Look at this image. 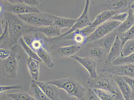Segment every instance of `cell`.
<instances>
[{"mask_svg": "<svg viewBox=\"0 0 134 100\" xmlns=\"http://www.w3.org/2000/svg\"><path fill=\"white\" fill-rule=\"evenodd\" d=\"M4 15L5 21L8 24L9 46L10 48L16 45L20 37L26 34L28 25L16 14L5 12Z\"/></svg>", "mask_w": 134, "mask_h": 100, "instance_id": "obj_1", "label": "cell"}, {"mask_svg": "<svg viewBox=\"0 0 134 100\" xmlns=\"http://www.w3.org/2000/svg\"><path fill=\"white\" fill-rule=\"evenodd\" d=\"M48 82L64 90L70 97H75L78 100L83 98L86 93V88L72 77L62 78Z\"/></svg>", "mask_w": 134, "mask_h": 100, "instance_id": "obj_2", "label": "cell"}, {"mask_svg": "<svg viewBox=\"0 0 134 100\" xmlns=\"http://www.w3.org/2000/svg\"><path fill=\"white\" fill-rule=\"evenodd\" d=\"M86 84L90 88L100 89L110 93L114 98L119 94L118 89L115 87V82L111 74H103L95 79L90 78L88 79Z\"/></svg>", "mask_w": 134, "mask_h": 100, "instance_id": "obj_3", "label": "cell"}, {"mask_svg": "<svg viewBox=\"0 0 134 100\" xmlns=\"http://www.w3.org/2000/svg\"><path fill=\"white\" fill-rule=\"evenodd\" d=\"M19 46L14 45L10 48L11 52L10 56L3 60L2 64V72L3 76L8 79H15L18 69V62L21 57L18 52Z\"/></svg>", "mask_w": 134, "mask_h": 100, "instance_id": "obj_4", "label": "cell"}, {"mask_svg": "<svg viewBox=\"0 0 134 100\" xmlns=\"http://www.w3.org/2000/svg\"><path fill=\"white\" fill-rule=\"evenodd\" d=\"M23 21L30 26L35 27L53 25L54 14L49 13H32L18 15Z\"/></svg>", "mask_w": 134, "mask_h": 100, "instance_id": "obj_5", "label": "cell"}, {"mask_svg": "<svg viewBox=\"0 0 134 100\" xmlns=\"http://www.w3.org/2000/svg\"><path fill=\"white\" fill-rule=\"evenodd\" d=\"M90 1L86 0L83 11L81 15L77 19L76 22L72 27L68 31L65 32L59 37L56 38L49 39V41H54L58 38L68 36L76 30H81L91 25V22L90 21L89 14V8Z\"/></svg>", "mask_w": 134, "mask_h": 100, "instance_id": "obj_6", "label": "cell"}, {"mask_svg": "<svg viewBox=\"0 0 134 100\" xmlns=\"http://www.w3.org/2000/svg\"><path fill=\"white\" fill-rule=\"evenodd\" d=\"M122 23L115 20L108 21L95 29L87 38V42L97 41L103 38L117 29Z\"/></svg>", "mask_w": 134, "mask_h": 100, "instance_id": "obj_7", "label": "cell"}, {"mask_svg": "<svg viewBox=\"0 0 134 100\" xmlns=\"http://www.w3.org/2000/svg\"><path fill=\"white\" fill-rule=\"evenodd\" d=\"M100 71L120 77L126 76L134 79V64L105 65Z\"/></svg>", "mask_w": 134, "mask_h": 100, "instance_id": "obj_8", "label": "cell"}, {"mask_svg": "<svg viewBox=\"0 0 134 100\" xmlns=\"http://www.w3.org/2000/svg\"><path fill=\"white\" fill-rule=\"evenodd\" d=\"M4 1L5 11L16 15L41 12L37 7H32L24 3H13L9 0Z\"/></svg>", "mask_w": 134, "mask_h": 100, "instance_id": "obj_9", "label": "cell"}, {"mask_svg": "<svg viewBox=\"0 0 134 100\" xmlns=\"http://www.w3.org/2000/svg\"><path fill=\"white\" fill-rule=\"evenodd\" d=\"M81 46L77 45L60 46L56 45H53L51 48L53 55L57 58L64 57H71L75 55L80 51Z\"/></svg>", "mask_w": 134, "mask_h": 100, "instance_id": "obj_10", "label": "cell"}, {"mask_svg": "<svg viewBox=\"0 0 134 100\" xmlns=\"http://www.w3.org/2000/svg\"><path fill=\"white\" fill-rule=\"evenodd\" d=\"M70 58L76 61L86 69L90 74V78L95 79L98 76L97 71V63L96 61L88 57L83 58L75 55Z\"/></svg>", "mask_w": 134, "mask_h": 100, "instance_id": "obj_11", "label": "cell"}, {"mask_svg": "<svg viewBox=\"0 0 134 100\" xmlns=\"http://www.w3.org/2000/svg\"><path fill=\"white\" fill-rule=\"evenodd\" d=\"M41 32L43 34L48 38H56L59 37L61 34L60 30L53 25L35 27L28 25L27 33L30 32Z\"/></svg>", "mask_w": 134, "mask_h": 100, "instance_id": "obj_12", "label": "cell"}, {"mask_svg": "<svg viewBox=\"0 0 134 100\" xmlns=\"http://www.w3.org/2000/svg\"><path fill=\"white\" fill-rule=\"evenodd\" d=\"M95 29L89 26L81 30H76L70 34V38L76 45L81 46L87 42V38Z\"/></svg>", "mask_w": 134, "mask_h": 100, "instance_id": "obj_13", "label": "cell"}, {"mask_svg": "<svg viewBox=\"0 0 134 100\" xmlns=\"http://www.w3.org/2000/svg\"><path fill=\"white\" fill-rule=\"evenodd\" d=\"M22 37L27 45L36 53L39 49L43 47L44 41L43 39L39 37L37 33L25 34Z\"/></svg>", "mask_w": 134, "mask_h": 100, "instance_id": "obj_14", "label": "cell"}, {"mask_svg": "<svg viewBox=\"0 0 134 100\" xmlns=\"http://www.w3.org/2000/svg\"><path fill=\"white\" fill-rule=\"evenodd\" d=\"M37 85L45 94L51 100H58L59 99V88L56 85L48 81H36Z\"/></svg>", "mask_w": 134, "mask_h": 100, "instance_id": "obj_15", "label": "cell"}, {"mask_svg": "<svg viewBox=\"0 0 134 100\" xmlns=\"http://www.w3.org/2000/svg\"><path fill=\"white\" fill-rule=\"evenodd\" d=\"M112 76L125 100H131L132 91L127 83L121 77L113 75Z\"/></svg>", "mask_w": 134, "mask_h": 100, "instance_id": "obj_16", "label": "cell"}, {"mask_svg": "<svg viewBox=\"0 0 134 100\" xmlns=\"http://www.w3.org/2000/svg\"><path fill=\"white\" fill-rule=\"evenodd\" d=\"M122 48V46L121 39L119 36H116L115 42L105 60V65H109L114 60L120 57Z\"/></svg>", "mask_w": 134, "mask_h": 100, "instance_id": "obj_17", "label": "cell"}, {"mask_svg": "<svg viewBox=\"0 0 134 100\" xmlns=\"http://www.w3.org/2000/svg\"><path fill=\"white\" fill-rule=\"evenodd\" d=\"M119 11L108 10L98 14L95 18L94 20L91 23L90 26L93 29H96L103 23L105 22L117 13H120Z\"/></svg>", "mask_w": 134, "mask_h": 100, "instance_id": "obj_18", "label": "cell"}, {"mask_svg": "<svg viewBox=\"0 0 134 100\" xmlns=\"http://www.w3.org/2000/svg\"><path fill=\"white\" fill-rule=\"evenodd\" d=\"M40 62L28 57L26 59L27 66L32 80L37 81L40 75Z\"/></svg>", "mask_w": 134, "mask_h": 100, "instance_id": "obj_19", "label": "cell"}, {"mask_svg": "<svg viewBox=\"0 0 134 100\" xmlns=\"http://www.w3.org/2000/svg\"><path fill=\"white\" fill-rule=\"evenodd\" d=\"M53 25L61 30L65 28L70 29L74 26L76 22L77 19H71L64 17L53 15Z\"/></svg>", "mask_w": 134, "mask_h": 100, "instance_id": "obj_20", "label": "cell"}, {"mask_svg": "<svg viewBox=\"0 0 134 100\" xmlns=\"http://www.w3.org/2000/svg\"><path fill=\"white\" fill-rule=\"evenodd\" d=\"M29 93L36 100H51L37 85L36 81L32 80Z\"/></svg>", "mask_w": 134, "mask_h": 100, "instance_id": "obj_21", "label": "cell"}, {"mask_svg": "<svg viewBox=\"0 0 134 100\" xmlns=\"http://www.w3.org/2000/svg\"><path fill=\"white\" fill-rule=\"evenodd\" d=\"M129 15L125 21L121 23L117 29L119 32L125 33L134 25V16L133 11L130 9L128 11Z\"/></svg>", "mask_w": 134, "mask_h": 100, "instance_id": "obj_22", "label": "cell"}, {"mask_svg": "<svg viewBox=\"0 0 134 100\" xmlns=\"http://www.w3.org/2000/svg\"><path fill=\"white\" fill-rule=\"evenodd\" d=\"M36 54L45 65L50 68H53L54 63L52 62L50 54L44 47H41L37 51Z\"/></svg>", "mask_w": 134, "mask_h": 100, "instance_id": "obj_23", "label": "cell"}, {"mask_svg": "<svg viewBox=\"0 0 134 100\" xmlns=\"http://www.w3.org/2000/svg\"><path fill=\"white\" fill-rule=\"evenodd\" d=\"M133 1L124 0L108 1L107 7L109 10L119 11L118 9L126 8L128 7L129 5H130Z\"/></svg>", "mask_w": 134, "mask_h": 100, "instance_id": "obj_24", "label": "cell"}, {"mask_svg": "<svg viewBox=\"0 0 134 100\" xmlns=\"http://www.w3.org/2000/svg\"><path fill=\"white\" fill-rule=\"evenodd\" d=\"M116 36L115 34H110L102 39L100 46L106 51L108 54L115 42Z\"/></svg>", "mask_w": 134, "mask_h": 100, "instance_id": "obj_25", "label": "cell"}, {"mask_svg": "<svg viewBox=\"0 0 134 100\" xmlns=\"http://www.w3.org/2000/svg\"><path fill=\"white\" fill-rule=\"evenodd\" d=\"M134 53V40H129L123 46L119 57H127Z\"/></svg>", "mask_w": 134, "mask_h": 100, "instance_id": "obj_26", "label": "cell"}, {"mask_svg": "<svg viewBox=\"0 0 134 100\" xmlns=\"http://www.w3.org/2000/svg\"><path fill=\"white\" fill-rule=\"evenodd\" d=\"M21 46L22 48L24 50V52L27 55L28 57H30V58L36 59V60L38 61L39 62H41V60L40 58L36 53H35L32 49L29 47L25 43L24 41L23 37H20L19 39V41Z\"/></svg>", "mask_w": 134, "mask_h": 100, "instance_id": "obj_27", "label": "cell"}, {"mask_svg": "<svg viewBox=\"0 0 134 100\" xmlns=\"http://www.w3.org/2000/svg\"><path fill=\"white\" fill-rule=\"evenodd\" d=\"M134 63V53L127 57H118L112 62L113 65H120L122 64Z\"/></svg>", "mask_w": 134, "mask_h": 100, "instance_id": "obj_28", "label": "cell"}, {"mask_svg": "<svg viewBox=\"0 0 134 100\" xmlns=\"http://www.w3.org/2000/svg\"><path fill=\"white\" fill-rule=\"evenodd\" d=\"M10 98L13 100H36L29 93L18 92L8 94Z\"/></svg>", "mask_w": 134, "mask_h": 100, "instance_id": "obj_29", "label": "cell"}, {"mask_svg": "<svg viewBox=\"0 0 134 100\" xmlns=\"http://www.w3.org/2000/svg\"><path fill=\"white\" fill-rule=\"evenodd\" d=\"M101 100H114V97L110 93L98 89H92Z\"/></svg>", "mask_w": 134, "mask_h": 100, "instance_id": "obj_30", "label": "cell"}, {"mask_svg": "<svg viewBox=\"0 0 134 100\" xmlns=\"http://www.w3.org/2000/svg\"><path fill=\"white\" fill-rule=\"evenodd\" d=\"M104 51H106L100 46H95L90 49V54L92 57L101 60L104 56Z\"/></svg>", "mask_w": 134, "mask_h": 100, "instance_id": "obj_31", "label": "cell"}, {"mask_svg": "<svg viewBox=\"0 0 134 100\" xmlns=\"http://www.w3.org/2000/svg\"><path fill=\"white\" fill-rule=\"evenodd\" d=\"M122 47L125 42L130 40H134V25L122 35L121 38Z\"/></svg>", "mask_w": 134, "mask_h": 100, "instance_id": "obj_32", "label": "cell"}, {"mask_svg": "<svg viewBox=\"0 0 134 100\" xmlns=\"http://www.w3.org/2000/svg\"><path fill=\"white\" fill-rule=\"evenodd\" d=\"M13 3H24L32 7H37L40 5L41 1L40 0H9Z\"/></svg>", "mask_w": 134, "mask_h": 100, "instance_id": "obj_33", "label": "cell"}, {"mask_svg": "<svg viewBox=\"0 0 134 100\" xmlns=\"http://www.w3.org/2000/svg\"><path fill=\"white\" fill-rule=\"evenodd\" d=\"M128 15V12H121L115 14L112 17L111 19L112 20L118 21L122 23L126 20Z\"/></svg>", "mask_w": 134, "mask_h": 100, "instance_id": "obj_34", "label": "cell"}, {"mask_svg": "<svg viewBox=\"0 0 134 100\" xmlns=\"http://www.w3.org/2000/svg\"><path fill=\"white\" fill-rule=\"evenodd\" d=\"M23 88L22 85H1L0 86L1 92L11 90H20Z\"/></svg>", "mask_w": 134, "mask_h": 100, "instance_id": "obj_35", "label": "cell"}, {"mask_svg": "<svg viewBox=\"0 0 134 100\" xmlns=\"http://www.w3.org/2000/svg\"><path fill=\"white\" fill-rule=\"evenodd\" d=\"M11 51L10 49L8 50L4 48L1 47L0 49V58L4 60L8 58L10 55Z\"/></svg>", "mask_w": 134, "mask_h": 100, "instance_id": "obj_36", "label": "cell"}, {"mask_svg": "<svg viewBox=\"0 0 134 100\" xmlns=\"http://www.w3.org/2000/svg\"><path fill=\"white\" fill-rule=\"evenodd\" d=\"M87 100H101L91 88L88 90L87 94Z\"/></svg>", "mask_w": 134, "mask_h": 100, "instance_id": "obj_37", "label": "cell"}, {"mask_svg": "<svg viewBox=\"0 0 134 100\" xmlns=\"http://www.w3.org/2000/svg\"><path fill=\"white\" fill-rule=\"evenodd\" d=\"M128 84L131 88L132 93H134V79L127 77H121Z\"/></svg>", "mask_w": 134, "mask_h": 100, "instance_id": "obj_38", "label": "cell"}, {"mask_svg": "<svg viewBox=\"0 0 134 100\" xmlns=\"http://www.w3.org/2000/svg\"><path fill=\"white\" fill-rule=\"evenodd\" d=\"M0 100H8L10 98L8 94L5 93L1 92Z\"/></svg>", "mask_w": 134, "mask_h": 100, "instance_id": "obj_39", "label": "cell"}, {"mask_svg": "<svg viewBox=\"0 0 134 100\" xmlns=\"http://www.w3.org/2000/svg\"><path fill=\"white\" fill-rule=\"evenodd\" d=\"M1 18H2V16L4 15L5 11L4 8V4H3L1 2Z\"/></svg>", "mask_w": 134, "mask_h": 100, "instance_id": "obj_40", "label": "cell"}, {"mask_svg": "<svg viewBox=\"0 0 134 100\" xmlns=\"http://www.w3.org/2000/svg\"><path fill=\"white\" fill-rule=\"evenodd\" d=\"M114 100H125L121 93L119 92L117 96L114 98Z\"/></svg>", "mask_w": 134, "mask_h": 100, "instance_id": "obj_41", "label": "cell"}, {"mask_svg": "<svg viewBox=\"0 0 134 100\" xmlns=\"http://www.w3.org/2000/svg\"><path fill=\"white\" fill-rule=\"evenodd\" d=\"M130 9L132 10L133 11H134V1H133L132 2L130 5Z\"/></svg>", "mask_w": 134, "mask_h": 100, "instance_id": "obj_42", "label": "cell"}, {"mask_svg": "<svg viewBox=\"0 0 134 100\" xmlns=\"http://www.w3.org/2000/svg\"><path fill=\"white\" fill-rule=\"evenodd\" d=\"M131 100H134V93H132Z\"/></svg>", "mask_w": 134, "mask_h": 100, "instance_id": "obj_43", "label": "cell"}, {"mask_svg": "<svg viewBox=\"0 0 134 100\" xmlns=\"http://www.w3.org/2000/svg\"><path fill=\"white\" fill-rule=\"evenodd\" d=\"M85 100V99H84L83 98H81V99H79L78 100ZM62 100V99H61L60 98H59V100Z\"/></svg>", "mask_w": 134, "mask_h": 100, "instance_id": "obj_44", "label": "cell"}, {"mask_svg": "<svg viewBox=\"0 0 134 100\" xmlns=\"http://www.w3.org/2000/svg\"><path fill=\"white\" fill-rule=\"evenodd\" d=\"M133 15L134 16V11H133Z\"/></svg>", "mask_w": 134, "mask_h": 100, "instance_id": "obj_45", "label": "cell"}, {"mask_svg": "<svg viewBox=\"0 0 134 100\" xmlns=\"http://www.w3.org/2000/svg\"></svg>", "mask_w": 134, "mask_h": 100, "instance_id": "obj_46", "label": "cell"}]
</instances>
